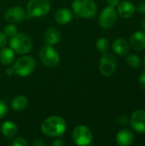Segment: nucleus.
<instances>
[{
  "instance_id": "obj_1",
  "label": "nucleus",
  "mask_w": 145,
  "mask_h": 146,
  "mask_svg": "<svg viewBox=\"0 0 145 146\" xmlns=\"http://www.w3.org/2000/svg\"><path fill=\"white\" fill-rule=\"evenodd\" d=\"M67 123L65 120L58 115H52L46 118L41 124L42 133L49 137H60L65 133Z\"/></svg>"
},
{
  "instance_id": "obj_2",
  "label": "nucleus",
  "mask_w": 145,
  "mask_h": 146,
  "mask_svg": "<svg viewBox=\"0 0 145 146\" xmlns=\"http://www.w3.org/2000/svg\"><path fill=\"white\" fill-rule=\"evenodd\" d=\"M73 13L79 18H93L97 11V6L94 0H73L72 3Z\"/></svg>"
},
{
  "instance_id": "obj_3",
  "label": "nucleus",
  "mask_w": 145,
  "mask_h": 146,
  "mask_svg": "<svg viewBox=\"0 0 145 146\" xmlns=\"http://www.w3.org/2000/svg\"><path fill=\"white\" fill-rule=\"evenodd\" d=\"M50 10V5L47 0H30L26 5V17H42Z\"/></svg>"
},
{
  "instance_id": "obj_4",
  "label": "nucleus",
  "mask_w": 145,
  "mask_h": 146,
  "mask_svg": "<svg viewBox=\"0 0 145 146\" xmlns=\"http://www.w3.org/2000/svg\"><path fill=\"white\" fill-rule=\"evenodd\" d=\"M32 47L31 38L26 33H17L11 38L10 48L18 54H26Z\"/></svg>"
},
{
  "instance_id": "obj_5",
  "label": "nucleus",
  "mask_w": 145,
  "mask_h": 146,
  "mask_svg": "<svg viewBox=\"0 0 145 146\" xmlns=\"http://www.w3.org/2000/svg\"><path fill=\"white\" fill-rule=\"evenodd\" d=\"M35 67L36 62L30 56H24L20 57L13 66L15 73L22 77L31 74L33 72Z\"/></svg>"
},
{
  "instance_id": "obj_6",
  "label": "nucleus",
  "mask_w": 145,
  "mask_h": 146,
  "mask_svg": "<svg viewBox=\"0 0 145 146\" xmlns=\"http://www.w3.org/2000/svg\"><path fill=\"white\" fill-rule=\"evenodd\" d=\"M39 59L42 63L49 68H55L60 62V56L52 45L44 46L39 52Z\"/></svg>"
},
{
  "instance_id": "obj_7",
  "label": "nucleus",
  "mask_w": 145,
  "mask_h": 146,
  "mask_svg": "<svg viewBox=\"0 0 145 146\" xmlns=\"http://www.w3.org/2000/svg\"><path fill=\"white\" fill-rule=\"evenodd\" d=\"M117 68V59L113 53L105 52L102 56L99 63L100 73L106 77H109L115 72Z\"/></svg>"
},
{
  "instance_id": "obj_8",
  "label": "nucleus",
  "mask_w": 145,
  "mask_h": 146,
  "mask_svg": "<svg viewBox=\"0 0 145 146\" xmlns=\"http://www.w3.org/2000/svg\"><path fill=\"white\" fill-rule=\"evenodd\" d=\"M117 17H118V14L115 7L109 5L102 10L99 15V18H98L99 25L103 29H106V30L110 29L115 24L117 21Z\"/></svg>"
},
{
  "instance_id": "obj_9",
  "label": "nucleus",
  "mask_w": 145,
  "mask_h": 146,
  "mask_svg": "<svg viewBox=\"0 0 145 146\" xmlns=\"http://www.w3.org/2000/svg\"><path fill=\"white\" fill-rule=\"evenodd\" d=\"M73 139L77 145H88L92 142V133L86 126L79 125L76 127L73 132Z\"/></svg>"
},
{
  "instance_id": "obj_10",
  "label": "nucleus",
  "mask_w": 145,
  "mask_h": 146,
  "mask_svg": "<svg viewBox=\"0 0 145 146\" xmlns=\"http://www.w3.org/2000/svg\"><path fill=\"white\" fill-rule=\"evenodd\" d=\"M130 125L138 133H145V110H137L131 116Z\"/></svg>"
},
{
  "instance_id": "obj_11",
  "label": "nucleus",
  "mask_w": 145,
  "mask_h": 146,
  "mask_svg": "<svg viewBox=\"0 0 145 146\" xmlns=\"http://www.w3.org/2000/svg\"><path fill=\"white\" fill-rule=\"evenodd\" d=\"M26 17V14L23 8L20 6H15L9 8L4 15V19L11 23H16L22 21Z\"/></svg>"
},
{
  "instance_id": "obj_12",
  "label": "nucleus",
  "mask_w": 145,
  "mask_h": 146,
  "mask_svg": "<svg viewBox=\"0 0 145 146\" xmlns=\"http://www.w3.org/2000/svg\"><path fill=\"white\" fill-rule=\"evenodd\" d=\"M130 46L135 51H142L145 50V32L137 31L133 33L129 40Z\"/></svg>"
},
{
  "instance_id": "obj_13",
  "label": "nucleus",
  "mask_w": 145,
  "mask_h": 146,
  "mask_svg": "<svg viewBox=\"0 0 145 146\" xmlns=\"http://www.w3.org/2000/svg\"><path fill=\"white\" fill-rule=\"evenodd\" d=\"M117 14L124 19L131 18L136 12V6L131 1L120 2L117 5Z\"/></svg>"
},
{
  "instance_id": "obj_14",
  "label": "nucleus",
  "mask_w": 145,
  "mask_h": 146,
  "mask_svg": "<svg viewBox=\"0 0 145 146\" xmlns=\"http://www.w3.org/2000/svg\"><path fill=\"white\" fill-rule=\"evenodd\" d=\"M115 140L118 145L130 146L134 141V134L131 130L125 128L118 132Z\"/></svg>"
},
{
  "instance_id": "obj_15",
  "label": "nucleus",
  "mask_w": 145,
  "mask_h": 146,
  "mask_svg": "<svg viewBox=\"0 0 145 146\" xmlns=\"http://www.w3.org/2000/svg\"><path fill=\"white\" fill-rule=\"evenodd\" d=\"M112 49L114 52L118 56H126L131 49L129 42L124 38H116L112 44Z\"/></svg>"
},
{
  "instance_id": "obj_16",
  "label": "nucleus",
  "mask_w": 145,
  "mask_h": 146,
  "mask_svg": "<svg viewBox=\"0 0 145 146\" xmlns=\"http://www.w3.org/2000/svg\"><path fill=\"white\" fill-rule=\"evenodd\" d=\"M73 15L70 9L67 8H62V9H59L56 12L54 19L58 24L66 25L73 20Z\"/></svg>"
},
{
  "instance_id": "obj_17",
  "label": "nucleus",
  "mask_w": 145,
  "mask_h": 146,
  "mask_svg": "<svg viewBox=\"0 0 145 146\" xmlns=\"http://www.w3.org/2000/svg\"><path fill=\"white\" fill-rule=\"evenodd\" d=\"M62 38L61 32L54 27H49L44 33V40L47 44L54 45L60 42Z\"/></svg>"
},
{
  "instance_id": "obj_18",
  "label": "nucleus",
  "mask_w": 145,
  "mask_h": 146,
  "mask_svg": "<svg viewBox=\"0 0 145 146\" xmlns=\"http://www.w3.org/2000/svg\"><path fill=\"white\" fill-rule=\"evenodd\" d=\"M1 133L2 134L8 138V139H13L15 138V136L17 134L18 132V128L16 127V125L12 122V121H4L2 126H1Z\"/></svg>"
},
{
  "instance_id": "obj_19",
  "label": "nucleus",
  "mask_w": 145,
  "mask_h": 146,
  "mask_svg": "<svg viewBox=\"0 0 145 146\" xmlns=\"http://www.w3.org/2000/svg\"><path fill=\"white\" fill-rule=\"evenodd\" d=\"M15 52L11 48H3L0 51V62L3 65H10L15 60Z\"/></svg>"
},
{
  "instance_id": "obj_20",
  "label": "nucleus",
  "mask_w": 145,
  "mask_h": 146,
  "mask_svg": "<svg viewBox=\"0 0 145 146\" xmlns=\"http://www.w3.org/2000/svg\"><path fill=\"white\" fill-rule=\"evenodd\" d=\"M11 108L14 110L16 111H20L24 109H26L28 105V99L26 97L23 96V95H18L15 96L12 101H11Z\"/></svg>"
},
{
  "instance_id": "obj_21",
  "label": "nucleus",
  "mask_w": 145,
  "mask_h": 146,
  "mask_svg": "<svg viewBox=\"0 0 145 146\" xmlns=\"http://www.w3.org/2000/svg\"><path fill=\"white\" fill-rule=\"evenodd\" d=\"M126 62L129 67L132 68H138L141 66L140 57L137 54H130L126 57Z\"/></svg>"
},
{
  "instance_id": "obj_22",
  "label": "nucleus",
  "mask_w": 145,
  "mask_h": 146,
  "mask_svg": "<svg viewBox=\"0 0 145 146\" xmlns=\"http://www.w3.org/2000/svg\"><path fill=\"white\" fill-rule=\"evenodd\" d=\"M96 45H97V50L102 53L107 52L110 48V43H109V39H107L106 38H100L97 41Z\"/></svg>"
},
{
  "instance_id": "obj_23",
  "label": "nucleus",
  "mask_w": 145,
  "mask_h": 146,
  "mask_svg": "<svg viewBox=\"0 0 145 146\" xmlns=\"http://www.w3.org/2000/svg\"><path fill=\"white\" fill-rule=\"evenodd\" d=\"M17 32H18L17 27L14 24H9L6 26L3 30V33L6 35V37L9 38H13L14 36H15L17 34Z\"/></svg>"
},
{
  "instance_id": "obj_24",
  "label": "nucleus",
  "mask_w": 145,
  "mask_h": 146,
  "mask_svg": "<svg viewBox=\"0 0 145 146\" xmlns=\"http://www.w3.org/2000/svg\"><path fill=\"white\" fill-rule=\"evenodd\" d=\"M13 146H26L28 145V142L24 138H16L12 141Z\"/></svg>"
},
{
  "instance_id": "obj_25",
  "label": "nucleus",
  "mask_w": 145,
  "mask_h": 146,
  "mask_svg": "<svg viewBox=\"0 0 145 146\" xmlns=\"http://www.w3.org/2000/svg\"><path fill=\"white\" fill-rule=\"evenodd\" d=\"M129 121H128V118L126 116H124V115H121L120 117H118L116 119V123L119 125V126H121V127H126L129 124Z\"/></svg>"
},
{
  "instance_id": "obj_26",
  "label": "nucleus",
  "mask_w": 145,
  "mask_h": 146,
  "mask_svg": "<svg viewBox=\"0 0 145 146\" xmlns=\"http://www.w3.org/2000/svg\"><path fill=\"white\" fill-rule=\"evenodd\" d=\"M7 112H8L7 104L3 101L0 100V119L3 118V116H5Z\"/></svg>"
},
{
  "instance_id": "obj_27",
  "label": "nucleus",
  "mask_w": 145,
  "mask_h": 146,
  "mask_svg": "<svg viewBox=\"0 0 145 146\" xmlns=\"http://www.w3.org/2000/svg\"><path fill=\"white\" fill-rule=\"evenodd\" d=\"M136 11L140 14H145V1H141L136 6Z\"/></svg>"
},
{
  "instance_id": "obj_28",
  "label": "nucleus",
  "mask_w": 145,
  "mask_h": 146,
  "mask_svg": "<svg viewBox=\"0 0 145 146\" xmlns=\"http://www.w3.org/2000/svg\"><path fill=\"white\" fill-rule=\"evenodd\" d=\"M138 84H139V86L141 87V89L145 91V71L140 74L139 79H138Z\"/></svg>"
},
{
  "instance_id": "obj_29",
  "label": "nucleus",
  "mask_w": 145,
  "mask_h": 146,
  "mask_svg": "<svg viewBox=\"0 0 145 146\" xmlns=\"http://www.w3.org/2000/svg\"><path fill=\"white\" fill-rule=\"evenodd\" d=\"M7 44V37L3 33H0V50L3 49Z\"/></svg>"
},
{
  "instance_id": "obj_30",
  "label": "nucleus",
  "mask_w": 145,
  "mask_h": 146,
  "mask_svg": "<svg viewBox=\"0 0 145 146\" xmlns=\"http://www.w3.org/2000/svg\"><path fill=\"white\" fill-rule=\"evenodd\" d=\"M121 0H107V3L109 6L112 7H116L120 3Z\"/></svg>"
},
{
  "instance_id": "obj_31",
  "label": "nucleus",
  "mask_w": 145,
  "mask_h": 146,
  "mask_svg": "<svg viewBox=\"0 0 145 146\" xmlns=\"http://www.w3.org/2000/svg\"><path fill=\"white\" fill-rule=\"evenodd\" d=\"M52 145L53 146H62L65 145V143L62 140V139H56L52 142Z\"/></svg>"
},
{
  "instance_id": "obj_32",
  "label": "nucleus",
  "mask_w": 145,
  "mask_h": 146,
  "mask_svg": "<svg viewBox=\"0 0 145 146\" xmlns=\"http://www.w3.org/2000/svg\"><path fill=\"white\" fill-rule=\"evenodd\" d=\"M33 146H44V143L41 140V139H36L32 142V144Z\"/></svg>"
},
{
  "instance_id": "obj_33",
  "label": "nucleus",
  "mask_w": 145,
  "mask_h": 146,
  "mask_svg": "<svg viewBox=\"0 0 145 146\" xmlns=\"http://www.w3.org/2000/svg\"><path fill=\"white\" fill-rule=\"evenodd\" d=\"M14 73H15L14 68H8L5 69V74H6L7 75H12Z\"/></svg>"
},
{
  "instance_id": "obj_34",
  "label": "nucleus",
  "mask_w": 145,
  "mask_h": 146,
  "mask_svg": "<svg viewBox=\"0 0 145 146\" xmlns=\"http://www.w3.org/2000/svg\"><path fill=\"white\" fill-rule=\"evenodd\" d=\"M141 25H142V28L145 31V18L143 19V21H142V22H141Z\"/></svg>"
},
{
  "instance_id": "obj_35",
  "label": "nucleus",
  "mask_w": 145,
  "mask_h": 146,
  "mask_svg": "<svg viewBox=\"0 0 145 146\" xmlns=\"http://www.w3.org/2000/svg\"><path fill=\"white\" fill-rule=\"evenodd\" d=\"M144 68H145V57H144Z\"/></svg>"
}]
</instances>
